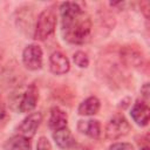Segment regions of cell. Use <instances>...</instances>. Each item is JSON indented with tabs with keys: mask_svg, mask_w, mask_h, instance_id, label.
Returning <instances> with one entry per match:
<instances>
[{
	"mask_svg": "<svg viewBox=\"0 0 150 150\" xmlns=\"http://www.w3.org/2000/svg\"><path fill=\"white\" fill-rule=\"evenodd\" d=\"M149 7H150V4H149V1H142L141 2V9H142V12L144 13V15H145V18H149Z\"/></svg>",
	"mask_w": 150,
	"mask_h": 150,
	"instance_id": "obj_19",
	"label": "cell"
},
{
	"mask_svg": "<svg viewBox=\"0 0 150 150\" xmlns=\"http://www.w3.org/2000/svg\"><path fill=\"white\" fill-rule=\"evenodd\" d=\"M63 39L69 43H84L91 32V20L76 2H62L60 6Z\"/></svg>",
	"mask_w": 150,
	"mask_h": 150,
	"instance_id": "obj_1",
	"label": "cell"
},
{
	"mask_svg": "<svg viewBox=\"0 0 150 150\" xmlns=\"http://www.w3.org/2000/svg\"><path fill=\"white\" fill-rule=\"evenodd\" d=\"M129 131H130V124L128 120L123 115H116L112 118H110L109 122L107 123L104 129V135L108 139L115 141L128 135Z\"/></svg>",
	"mask_w": 150,
	"mask_h": 150,
	"instance_id": "obj_3",
	"label": "cell"
},
{
	"mask_svg": "<svg viewBox=\"0 0 150 150\" xmlns=\"http://www.w3.org/2000/svg\"><path fill=\"white\" fill-rule=\"evenodd\" d=\"M139 150H149V146H146V145H145V146H142Z\"/></svg>",
	"mask_w": 150,
	"mask_h": 150,
	"instance_id": "obj_20",
	"label": "cell"
},
{
	"mask_svg": "<svg viewBox=\"0 0 150 150\" xmlns=\"http://www.w3.org/2000/svg\"><path fill=\"white\" fill-rule=\"evenodd\" d=\"M36 150H53L52 144H50V142L48 141L47 137L41 136V137L38 139V143H36Z\"/></svg>",
	"mask_w": 150,
	"mask_h": 150,
	"instance_id": "obj_16",
	"label": "cell"
},
{
	"mask_svg": "<svg viewBox=\"0 0 150 150\" xmlns=\"http://www.w3.org/2000/svg\"><path fill=\"white\" fill-rule=\"evenodd\" d=\"M77 130L86 136L97 139L101 136V124L97 120H81L77 123Z\"/></svg>",
	"mask_w": 150,
	"mask_h": 150,
	"instance_id": "obj_11",
	"label": "cell"
},
{
	"mask_svg": "<svg viewBox=\"0 0 150 150\" xmlns=\"http://www.w3.org/2000/svg\"><path fill=\"white\" fill-rule=\"evenodd\" d=\"M53 138L57 146L61 149H70L76 145V139L67 127L63 129L55 130L53 132Z\"/></svg>",
	"mask_w": 150,
	"mask_h": 150,
	"instance_id": "obj_10",
	"label": "cell"
},
{
	"mask_svg": "<svg viewBox=\"0 0 150 150\" xmlns=\"http://www.w3.org/2000/svg\"><path fill=\"white\" fill-rule=\"evenodd\" d=\"M4 150H30V141L29 138L22 135H14L9 137L4 144Z\"/></svg>",
	"mask_w": 150,
	"mask_h": 150,
	"instance_id": "obj_13",
	"label": "cell"
},
{
	"mask_svg": "<svg viewBox=\"0 0 150 150\" xmlns=\"http://www.w3.org/2000/svg\"><path fill=\"white\" fill-rule=\"evenodd\" d=\"M141 94L144 98V102H148L149 100V94H150V89H149V83H144L143 87L141 88Z\"/></svg>",
	"mask_w": 150,
	"mask_h": 150,
	"instance_id": "obj_18",
	"label": "cell"
},
{
	"mask_svg": "<svg viewBox=\"0 0 150 150\" xmlns=\"http://www.w3.org/2000/svg\"><path fill=\"white\" fill-rule=\"evenodd\" d=\"M41 122H42V114L41 112H39V111L30 112L19 125V128H18L19 134L27 137V138H32L35 135Z\"/></svg>",
	"mask_w": 150,
	"mask_h": 150,
	"instance_id": "obj_6",
	"label": "cell"
},
{
	"mask_svg": "<svg viewBox=\"0 0 150 150\" xmlns=\"http://www.w3.org/2000/svg\"><path fill=\"white\" fill-rule=\"evenodd\" d=\"M56 28V12L54 7L45 8L38 16L35 28H34V39L43 41L48 39Z\"/></svg>",
	"mask_w": 150,
	"mask_h": 150,
	"instance_id": "obj_2",
	"label": "cell"
},
{
	"mask_svg": "<svg viewBox=\"0 0 150 150\" xmlns=\"http://www.w3.org/2000/svg\"><path fill=\"white\" fill-rule=\"evenodd\" d=\"M73 60L75 62V64L80 68H87L89 66V59L87 56V54L82 50H77L74 56H73Z\"/></svg>",
	"mask_w": 150,
	"mask_h": 150,
	"instance_id": "obj_15",
	"label": "cell"
},
{
	"mask_svg": "<svg viewBox=\"0 0 150 150\" xmlns=\"http://www.w3.org/2000/svg\"><path fill=\"white\" fill-rule=\"evenodd\" d=\"M130 115L134 120V122L139 125V127H145L149 123V117H150V109L146 102L137 100L130 111Z\"/></svg>",
	"mask_w": 150,
	"mask_h": 150,
	"instance_id": "obj_9",
	"label": "cell"
},
{
	"mask_svg": "<svg viewBox=\"0 0 150 150\" xmlns=\"http://www.w3.org/2000/svg\"><path fill=\"white\" fill-rule=\"evenodd\" d=\"M49 69L55 75H63L69 71L70 62L62 52H54L49 56Z\"/></svg>",
	"mask_w": 150,
	"mask_h": 150,
	"instance_id": "obj_8",
	"label": "cell"
},
{
	"mask_svg": "<svg viewBox=\"0 0 150 150\" xmlns=\"http://www.w3.org/2000/svg\"><path fill=\"white\" fill-rule=\"evenodd\" d=\"M43 53L40 46L38 45H28L22 52V62L23 66L28 70H39L42 68Z\"/></svg>",
	"mask_w": 150,
	"mask_h": 150,
	"instance_id": "obj_4",
	"label": "cell"
},
{
	"mask_svg": "<svg viewBox=\"0 0 150 150\" xmlns=\"http://www.w3.org/2000/svg\"><path fill=\"white\" fill-rule=\"evenodd\" d=\"M68 116L67 114L59 107H53L50 109V115L48 120V125L52 130H59L67 127Z\"/></svg>",
	"mask_w": 150,
	"mask_h": 150,
	"instance_id": "obj_12",
	"label": "cell"
},
{
	"mask_svg": "<svg viewBox=\"0 0 150 150\" xmlns=\"http://www.w3.org/2000/svg\"><path fill=\"white\" fill-rule=\"evenodd\" d=\"M101 108V102L96 96H90L82 101L77 108V112L82 116L96 115Z\"/></svg>",
	"mask_w": 150,
	"mask_h": 150,
	"instance_id": "obj_14",
	"label": "cell"
},
{
	"mask_svg": "<svg viewBox=\"0 0 150 150\" xmlns=\"http://www.w3.org/2000/svg\"><path fill=\"white\" fill-rule=\"evenodd\" d=\"M38 100H39L38 87L34 83H32L27 87V89L25 90V93L19 102V110L21 112H30L32 110L35 109Z\"/></svg>",
	"mask_w": 150,
	"mask_h": 150,
	"instance_id": "obj_7",
	"label": "cell"
},
{
	"mask_svg": "<svg viewBox=\"0 0 150 150\" xmlns=\"http://www.w3.org/2000/svg\"><path fill=\"white\" fill-rule=\"evenodd\" d=\"M120 59L125 67H130V68H139L144 63L143 53L137 47L130 45L123 46L120 49Z\"/></svg>",
	"mask_w": 150,
	"mask_h": 150,
	"instance_id": "obj_5",
	"label": "cell"
},
{
	"mask_svg": "<svg viewBox=\"0 0 150 150\" xmlns=\"http://www.w3.org/2000/svg\"><path fill=\"white\" fill-rule=\"evenodd\" d=\"M109 150H134V145L127 142H118L111 144L109 146Z\"/></svg>",
	"mask_w": 150,
	"mask_h": 150,
	"instance_id": "obj_17",
	"label": "cell"
}]
</instances>
